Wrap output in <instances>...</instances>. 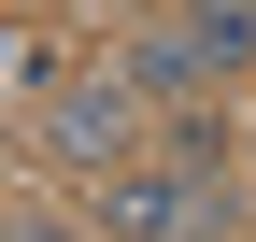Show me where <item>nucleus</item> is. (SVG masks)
Returning <instances> with one entry per match:
<instances>
[{
  "mask_svg": "<svg viewBox=\"0 0 256 242\" xmlns=\"http://www.w3.org/2000/svg\"><path fill=\"white\" fill-rule=\"evenodd\" d=\"M57 142H72V157H128V100H72Z\"/></svg>",
  "mask_w": 256,
  "mask_h": 242,
  "instance_id": "1",
  "label": "nucleus"
}]
</instances>
